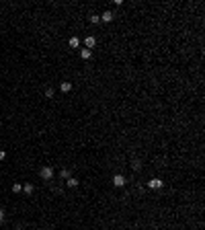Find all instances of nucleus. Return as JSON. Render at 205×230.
I'll return each instance as SVG.
<instances>
[{
  "instance_id": "f257e3e1",
  "label": "nucleus",
  "mask_w": 205,
  "mask_h": 230,
  "mask_svg": "<svg viewBox=\"0 0 205 230\" xmlns=\"http://www.w3.org/2000/svg\"><path fill=\"white\" fill-rule=\"evenodd\" d=\"M39 177H41V179H45V181H49V179L54 177V169H51V166H41Z\"/></svg>"
},
{
  "instance_id": "f03ea898",
  "label": "nucleus",
  "mask_w": 205,
  "mask_h": 230,
  "mask_svg": "<svg viewBox=\"0 0 205 230\" xmlns=\"http://www.w3.org/2000/svg\"><path fill=\"white\" fill-rule=\"evenodd\" d=\"M125 183H127V179L123 177V175H115L113 177V185L115 187H125Z\"/></svg>"
},
{
  "instance_id": "7ed1b4c3",
  "label": "nucleus",
  "mask_w": 205,
  "mask_h": 230,
  "mask_svg": "<svg viewBox=\"0 0 205 230\" xmlns=\"http://www.w3.org/2000/svg\"><path fill=\"white\" fill-rule=\"evenodd\" d=\"M148 187H150V189H162V187H164V183H162L160 179H150V181H148Z\"/></svg>"
},
{
  "instance_id": "20e7f679",
  "label": "nucleus",
  "mask_w": 205,
  "mask_h": 230,
  "mask_svg": "<svg viewBox=\"0 0 205 230\" xmlns=\"http://www.w3.org/2000/svg\"><path fill=\"white\" fill-rule=\"evenodd\" d=\"M84 43H86V49H92V47L96 45V37H92V35H88V37L84 39Z\"/></svg>"
},
{
  "instance_id": "39448f33",
  "label": "nucleus",
  "mask_w": 205,
  "mask_h": 230,
  "mask_svg": "<svg viewBox=\"0 0 205 230\" xmlns=\"http://www.w3.org/2000/svg\"><path fill=\"white\" fill-rule=\"evenodd\" d=\"M101 21L111 23V21H113V12H111V11H105V12H102V17H101Z\"/></svg>"
},
{
  "instance_id": "423d86ee",
  "label": "nucleus",
  "mask_w": 205,
  "mask_h": 230,
  "mask_svg": "<svg viewBox=\"0 0 205 230\" xmlns=\"http://www.w3.org/2000/svg\"><path fill=\"white\" fill-rule=\"evenodd\" d=\"M60 91L62 92H70L72 91V82H62V84H60Z\"/></svg>"
},
{
  "instance_id": "0eeeda50",
  "label": "nucleus",
  "mask_w": 205,
  "mask_h": 230,
  "mask_svg": "<svg viewBox=\"0 0 205 230\" xmlns=\"http://www.w3.org/2000/svg\"><path fill=\"white\" fill-rule=\"evenodd\" d=\"M80 58H82V60H90L92 51H90V49H82V51H80Z\"/></svg>"
},
{
  "instance_id": "6e6552de",
  "label": "nucleus",
  "mask_w": 205,
  "mask_h": 230,
  "mask_svg": "<svg viewBox=\"0 0 205 230\" xmlns=\"http://www.w3.org/2000/svg\"><path fill=\"white\" fill-rule=\"evenodd\" d=\"M23 191H25V193H27V195H31V193H33V191H35V187H33V185H31V183H27V185H25V187H23Z\"/></svg>"
},
{
  "instance_id": "1a4fd4ad",
  "label": "nucleus",
  "mask_w": 205,
  "mask_h": 230,
  "mask_svg": "<svg viewBox=\"0 0 205 230\" xmlns=\"http://www.w3.org/2000/svg\"><path fill=\"white\" fill-rule=\"evenodd\" d=\"M78 45H80V39H78V37H70V47H74V49H76Z\"/></svg>"
},
{
  "instance_id": "9d476101",
  "label": "nucleus",
  "mask_w": 205,
  "mask_h": 230,
  "mask_svg": "<svg viewBox=\"0 0 205 230\" xmlns=\"http://www.w3.org/2000/svg\"><path fill=\"white\" fill-rule=\"evenodd\" d=\"M60 177H62V179H70V171L68 169H62V171H60Z\"/></svg>"
},
{
  "instance_id": "9b49d317",
  "label": "nucleus",
  "mask_w": 205,
  "mask_h": 230,
  "mask_svg": "<svg viewBox=\"0 0 205 230\" xmlns=\"http://www.w3.org/2000/svg\"><path fill=\"white\" fill-rule=\"evenodd\" d=\"M68 187H78V179L70 177V179H68Z\"/></svg>"
},
{
  "instance_id": "f8f14e48",
  "label": "nucleus",
  "mask_w": 205,
  "mask_h": 230,
  "mask_svg": "<svg viewBox=\"0 0 205 230\" xmlns=\"http://www.w3.org/2000/svg\"><path fill=\"white\" fill-rule=\"evenodd\" d=\"M131 166H133V171H139V169H142V162H139V160L136 158V160L131 162Z\"/></svg>"
},
{
  "instance_id": "ddd939ff",
  "label": "nucleus",
  "mask_w": 205,
  "mask_h": 230,
  "mask_svg": "<svg viewBox=\"0 0 205 230\" xmlns=\"http://www.w3.org/2000/svg\"><path fill=\"white\" fill-rule=\"evenodd\" d=\"M12 191H14V193H21V191H23V187H21L19 183H14V185H12Z\"/></svg>"
},
{
  "instance_id": "4468645a",
  "label": "nucleus",
  "mask_w": 205,
  "mask_h": 230,
  "mask_svg": "<svg viewBox=\"0 0 205 230\" xmlns=\"http://www.w3.org/2000/svg\"><path fill=\"white\" fill-rule=\"evenodd\" d=\"M45 97H47V99H51V97H54V89H45Z\"/></svg>"
},
{
  "instance_id": "2eb2a0df",
  "label": "nucleus",
  "mask_w": 205,
  "mask_h": 230,
  "mask_svg": "<svg viewBox=\"0 0 205 230\" xmlns=\"http://www.w3.org/2000/svg\"><path fill=\"white\" fill-rule=\"evenodd\" d=\"M4 218H6V214H4V210H2V207H0V224H2V222H4Z\"/></svg>"
},
{
  "instance_id": "dca6fc26",
  "label": "nucleus",
  "mask_w": 205,
  "mask_h": 230,
  "mask_svg": "<svg viewBox=\"0 0 205 230\" xmlns=\"http://www.w3.org/2000/svg\"><path fill=\"white\" fill-rule=\"evenodd\" d=\"M99 21H101V17H96V14H92V17H90V23H99Z\"/></svg>"
},
{
  "instance_id": "f3484780",
  "label": "nucleus",
  "mask_w": 205,
  "mask_h": 230,
  "mask_svg": "<svg viewBox=\"0 0 205 230\" xmlns=\"http://www.w3.org/2000/svg\"><path fill=\"white\" fill-rule=\"evenodd\" d=\"M4 156H6V152H4V150H0V160H4Z\"/></svg>"
}]
</instances>
